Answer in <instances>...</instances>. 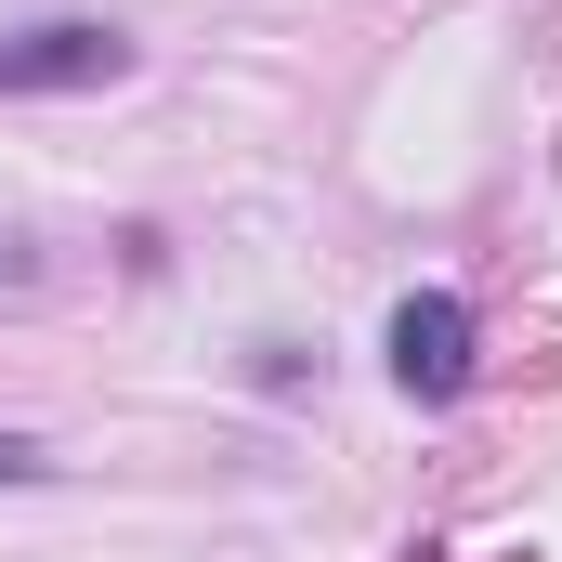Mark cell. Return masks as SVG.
Here are the masks:
<instances>
[{"label":"cell","instance_id":"obj_1","mask_svg":"<svg viewBox=\"0 0 562 562\" xmlns=\"http://www.w3.org/2000/svg\"><path fill=\"white\" fill-rule=\"evenodd\" d=\"M471 301L458 288H419V301H393V380L419 393V406H458L471 393Z\"/></svg>","mask_w":562,"mask_h":562},{"label":"cell","instance_id":"obj_2","mask_svg":"<svg viewBox=\"0 0 562 562\" xmlns=\"http://www.w3.org/2000/svg\"><path fill=\"white\" fill-rule=\"evenodd\" d=\"M119 66H132V40L92 26V13H66V26H13V40H0V92H92V79H119Z\"/></svg>","mask_w":562,"mask_h":562},{"label":"cell","instance_id":"obj_3","mask_svg":"<svg viewBox=\"0 0 562 562\" xmlns=\"http://www.w3.org/2000/svg\"><path fill=\"white\" fill-rule=\"evenodd\" d=\"M40 471H53V458H40L26 431H0V484H40Z\"/></svg>","mask_w":562,"mask_h":562},{"label":"cell","instance_id":"obj_4","mask_svg":"<svg viewBox=\"0 0 562 562\" xmlns=\"http://www.w3.org/2000/svg\"><path fill=\"white\" fill-rule=\"evenodd\" d=\"M419 562H431V550H419Z\"/></svg>","mask_w":562,"mask_h":562}]
</instances>
